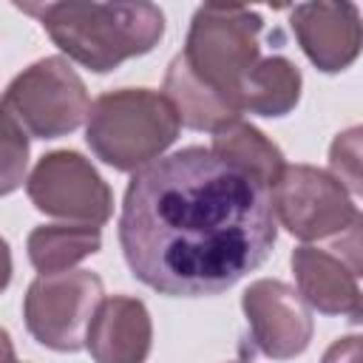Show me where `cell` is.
Segmentation results:
<instances>
[{
    "label": "cell",
    "instance_id": "9a60e30c",
    "mask_svg": "<svg viewBox=\"0 0 363 363\" xmlns=\"http://www.w3.org/2000/svg\"><path fill=\"white\" fill-rule=\"evenodd\" d=\"M28 261L40 275L68 272L102 247L99 227L91 224H43L28 233Z\"/></svg>",
    "mask_w": 363,
    "mask_h": 363
},
{
    "label": "cell",
    "instance_id": "52a82bcc",
    "mask_svg": "<svg viewBox=\"0 0 363 363\" xmlns=\"http://www.w3.org/2000/svg\"><path fill=\"white\" fill-rule=\"evenodd\" d=\"M269 204L275 221L301 241L335 238L360 221L346 187L312 164H284L269 187Z\"/></svg>",
    "mask_w": 363,
    "mask_h": 363
},
{
    "label": "cell",
    "instance_id": "7c38bea8",
    "mask_svg": "<svg viewBox=\"0 0 363 363\" xmlns=\"http://www.w3.org/2000/svg\"><path fill=\"white\" fill-rule=\"evenodd\" d=\"M153 323L139 298H102L85 332V349L94 363H145L150 354Z\"/></svg>",
    "mask_w": 363,
    "mask_h": 363
},
{
    "label": "cell",
    "instance_id": "3957f363",
    "mask_svg": "<svg viewBox=\"0 0 363 363\" xmlns=\"http://www.w3.org/2000/svg\"><path fill=\"white\" fill-rule=\"evenodd\" d=\"M179 116L164 94L150 88H119L91 102L85 142L91 153L113 170L136 173L179 136Z\"/></svg>",
    "mask_w": 363,
    "mask_h": 363
},
{
    "label": "cell",
    "instance_id": "7402d4cb",
    "mask_svg": "<svg viewBox=\"0 0 363 363\" xmlns=\"http://www.w3.org/2000/svg\"><path fill=\"white\" fill-rule=\"evenodd\" d=\"M235 363H244V360H235Z\"/></svg>",
    "mask_w": 363,
    "mask_h": 363
},
{
    "label": "cell",
    "instance_id": "30bf717a",
    "mask_svg": "<svg viewBox=\"0 0 363 363\" xmlns=\"http://www.w3.org/2000/svg\"><path fill=\"white\" fill-rule=\"evenodd\" d=\"M241 309L250 326L255 352L272 360H289L309 349L315 320L306 301L284 281L261 278L241 295Z\"/></svg>",
    "mask_w": 363,
    "mask_h": 363
},
{
    "label": "cell",
    "instance_id": "8fae6325",
    "mask_svg": "<svg viewBox=\"0 0 363 363\" xmlns=\"http://www.w3.org/2000/svg\"><path fill=\"white\" fill-rule=\"evenodd\" d=\"M289 23L298 45L323 74L346 71L360 54L363 31L354 3H301L292 6Z\"/></svg>",
    "mask_w": 363,
    "mask_h": 363
},
{
    "label": "cell",
    "instance_id": "9c48e42d",
    "mask_svg": "<svg viewBox=\"0 0 363 363\" xmlns=\"http://www.w3.org/2000/svg\"><path fill=\"white\" fill-rule=\"evenodd\" d=\"M292 272L298 295L323 315L360 320V221L335 235L326 247L303 244L292 250Z\"/></svg>",
    "mask_w": 363,
    "mask_h": 363
},
{
    "label": "cell",
    "instance_id": "5b68a950",
    "mask_svg": "<svg viewBox=\"0 0 363 363\" xmlns=\"http://www.w3.org/2000/svg\"><path fill=\"white\" fill-rule=\"evenodd\" d=\"M0 111L34 139H60L77 130L88 111V88L62 57H43L20 71L0 96Z\"/></svg>",
    "mask_w": 363,
    "mask_h": 363
},
{
    "label": "cell",
    "instance_id": "ba28073f",
    "mask_svg": "<svg viewBox=\"0 0 363 363\" xmlns=\"http://www.w3.org/2000/svg\"><path fill=\"white\" fill-rule=\"evenodd\" d=\"M31 204L54 218L102 227L113 213V193L99 170L77 150H51L40 156L26 176Z\"/></svg>",
    "mask_w": 363,
    "mask_h": 363
},
{
    "label": "cell",
    "instance_id": "5bb4252c",
    "mask_svg": "<svg viewBox=\"0 0 363 363\" xmlns=\"http://www.w3.org/2000/svg\"><path fill=\"white\" fill-rule=\"evenodd\" d=\"M164 96L173 105L179 125H187L193 130H207L216 133L224 125L241 119V113L213 88H207L201 79H196V74L187 68V62L182 60V54H176L167 65L164 74Z\"/></svg>",
    "mask_w": 363,
    "mask_h": 363
},
{
    "label": "cell",
    "instance_id": "e0dca14e",
    "mask_svg": "<svg viewBox=\"0 0 363 363\" xmlns=\"http://www.w3.org/2000/svg\"><path fill=\"white\" fill-rule=\"evenodd\" d=\"M28 170V136L0 111V196L23 187Z\"/></svg>",
    "mask_w": 363,
    "mask_h": 363
},
{
    "label": "cell",
    "instance_id": "44dd1931",
    "mask_svg": "<svg viewBox=\"0 0 363 363\" xmlns=\"http://www.w3.org/2000/svg\"><path fill=\"white\" fill-rule=\"evenodd\" d=\"M0 363H17L14 343H11V337H9V332L3 326H0Z\"/></svg>",
    "mask_w": 363,
    "mask_h": 363
},
{
    "label": "cell",
    "instance_id": "7a4b0ae2",
    "mask_svg": "<svg viewBox=\"0 0 363 363\" xmlns=\"http://www.w3.org/2000/svg\"><path fill=\"white\" fill-rule=\"evenodd\" d=\"M74 62L105 74L125 60L153 51L164 34V14L153 3H17Z\"/></svg>",
    "mask_w": 363,
    "mask_h": 363
},
{
    "label": "cell",
    "instance_id": "ac0fdd59",
    "mask_svg": "<svg viewBox=\"0 0 363 363\" xmlns=\"http://www.w3.org/2000/svg\"><path fill=\"white\" fill-rule=\"evenodd\" d=\"M329 167L332 176L346 187V193H360V128L337 133L329 147Z\"/></svg>",
    "mask_w": 363,
    "mask_h": 363
},
{
    "label": "cell",
    "instance_id": "6da1fadb",
    "mask_svg": "<svg viewBox=\"0 0 363 363\" xmlns=\"http://www.w3.org/2000/svg\"><path fill=\"white\" fill-rule=\"evenodd\" d=\"M275 238L269 187L201 145L136 170L122 199V255L162 295H221L269 258Z\"/></svg>",
    "mask_w": 363,
    "mask_h": 363
},
{
    "label": "cell",
    "instance_id": "ffe728a7",
    "mask_svg": "<svg viewBox=\"0 0 363 363\" xmlns=\"http://www.w3.org/2000/svg\"><path fill=\"white\" fill-rule=\"evenodd\" d=\"M11 284V250L6 238H0V292Z\"/></svg>",
    "mask_w": 363,
    "mask_h": 363
},
{
    "label": "cell",
    "instance_id": "2e32d148",
    "mask_svg": "<svg viewBox=\"0 0 363 363\" xmlns=\"http://www.w3.org/2000/svg\"><path fill=\"white\" fill-rule=\"evenodd\" d=\"M210 150L216 156H221L224 162L238 164L241 170L258 176L267 187L275 184L278 173L286 164L281 147L272 139H267L255 125H250L244 119H235V122L224 125L221 130H216Z\"/></svg>",
    "mask_w": 363,
    "mask_h": 363
},
{
    "label": "cell",
    "instance_id": "d6986e66",
    "mask_svg": "<svg viewBox=\"0 0 363 363\" xmlns=\"http://www.w3.org/2000/svg\"><path fill=\"white\" fill-rule=\"evenodd\" d=\"M320 363H360V337L357 335H346L340 340H335Z\"/></svg>",
    "mask_w": 363,
    "mask_h": 363
},
{
    "label": "cell",
    "instance_id": "4fadbf2b",
    "mask_svg": "<svg viewBox=\"0 0 363 363\" xmlns=\"http://www.w3.org/2000/svg\"><path fill=\"white\" fill-rule=\"evenodd\" d=\"M301 71L286 57H264L241 79L233 105L238 113L286 116L301 99Z\"/></svg>",
    "mask_w": 363,
    "mask_h": 363
},
{
    "label": "cell",
    "instance_id": "277c9868",
    "mask_svg": "<svg viewBox=\"0 0 363 363\" xmlns=\"http://www.w3.org/2000/svg\"><path fill=\"white\" fill-rule=\"evenodd\" d=\"M261 31L264 20L255 9L204 3L190 20L182 60L196 74V79L233 105L241 79L261 60Z\"/></svg>",
    "mask_w": 363,
    "mask_h": 363
},
{
    "label": "cell",
    "instance_id": "8992f818",
    "mask_svg": "<svg viewBox=\"0 0 363 363\" xmlns=\"http://www.w3.org/2000/svg\"><path fill=\"white\" fill-rule=\"evenodd\" d=\"M102 298V278L91 269L37 275L23 301L26 329L45 349L79 352Z\"/></svg>",
    "mask_w": 363,
    "mask_h": 363
}]
</instances>
